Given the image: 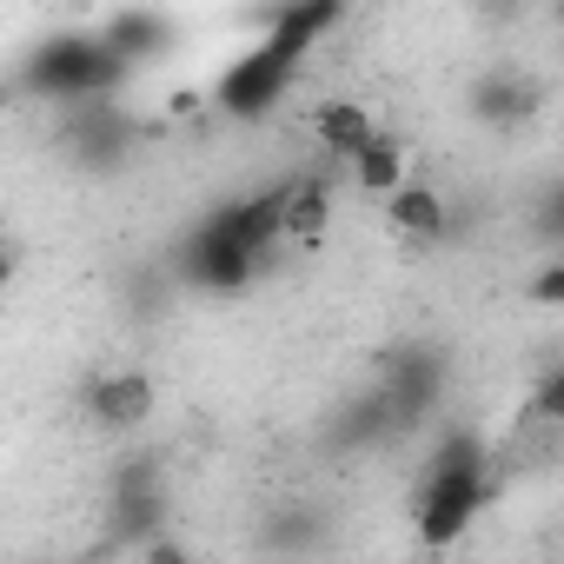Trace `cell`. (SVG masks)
I'll return each instance as SVG.
<instances>
[{
  "label": "cell",
  "instance_id": "12",
  "mask_svg": "<svg viewBox=\"0 0 564 564\" xmlns=\"http://www.w3.org/2000/svg\"><path fill=\"white\" fill-rule=\"evenodd\" d=\"M8 279H14V239L0 232V293H8Z\"/></svg>",
  "mask_w": 564,
  "mask_h": 564
},
{
  "label": "cell",
  "instance_id": "8",
  "mask_svg": "<svg viewBox=\"0 0 564 564\" xmlns=\"http://www.w3.org/2000/svg\"><path fill=\"white\" fill-rule=\"evenodd\" d=\"M386 219H392V232H399L405 246H432V239H445V226H452L445 199H438L425 180H399V186L386 193Z\"/></svg>",
  "mask_w": 564,
  "mask_h": 564
},
{
  "label": "cell",
  "instance_id": "5",
  "mask_svg": "<svg viewBox=\"0 0 564 564\" xmlns=\"http://www.w3.org/2000/svg\"><path fill=\"white\" fill-rule=\"evenodd\" d=\"M160 518H166V471H160V458H127L113 471V498H107L113 538L133 544V551H160V538H153Z\"/></svg>",
  "mask_w": 564,
  "mask_h": 564
},
{
  "label": "cell",
  "instance_id": "10",
  "mask_svg": "<svg viewBox=\"0 0 564 564\" xmlns=\"http://www.w3.org/2000/svg\"><path fill=\"white\" fill-rule=\"evenodd\" d=\"M346 173H352V186L359 193H392L399 180H405V140H392V133H372L352 160H346Z\"/></svg>",
  "mask_w": 564,
  "mask_h": 564
},
{
  "label": "cell",
  "instance_id": "11",
  "mask_svg": "<svg viewBox=\"0 0 564 564\" xmlns=\"http://www.w3.org/2000/svg\"><path fill=\"white\" fill-rule=\"evenodd\" d=\"M372 133H379V127H372V113H366V107H352V100L319 107V140H326V153H333V160H352Z\"/></svg>",
  "mask_w": 564,
  "mask_h": 564
},
{
  "label": "cell",
  "instance_id": "1",
  "mask_svg": "<svg viewBox=\"0 0 564 564\" xmlns=\"http://www.w3.org/2000/svg\"><path fill=\"white\" fill-rule=\"evenodd\" d=\"M352 0H279V8L265 14L259 41H246L219 80H213V107L239 127H259L265 113L286 107V94L300 87V67L313 61V47L346 21Z\"/></svg>",
  "mask_w": 564,
  "mask_h": 564
},
{
  "label": "cell",
  "instance_id": "4",
  "mask_svg": "<svg viewBox=\"0 0 564 564\" xmlns=\"http://www.w3.org/2000/svg\"><path fill=\"white\" fill-rule=\"evenodd\" d=\"M127 74H133V67L120 61V47H113L100 28H87V34H54V41H41V47L28 54V67H21L28 94H34V100H54V107L100 100V94H113Z\"/></svg>",
  "mask_w": 564,
  "mask_h": 564
},
{
  "label": "cell",
  "instance_id": "6",
  "mask_svg": "<svg viewBox=\"0 0 564 564\" xmlns=\"http://www.w3.org/2000/svg\"><path fill=\"white\" fill-rule=\"evenodd\" d=\"M379 399L392 405L399 432H412L419 419H432V405L445 399V352L432 346H399L379 372Z\"/></svg>",
  "mask_w": 564,
  "mask_h": 564
},
{
  "label": "cell",
  "instance_id": "3",
  "mask_svg": "<svg viewBox=\"0 0 564 564\" xmlns=\"http://www.w3.org/2000/svg\"><path fill=\"white\" fill-rule=\"evenodd\" d=\"M491 491H498L491 445L478 432H445L438 452L419 471V491H412V531H419V544H432V551L458 544L471 531V518L491 505Z\"/></svg>",
  "mask_w": 564,
  "mask_h": 564
},
{
  "label": "cell",
  "instance_id": "9",
  "mask_svg": "<svg viewBox=\"0 0 564 564\" xmlns=\"http://www.w3.org/2000/svg\"><path fill=\"white\" fill-rule=\"evenodd\" d=\"M538 100H544V87H531L524 74H491V80L471 87V113L491 120V127H518V120H531Z\"/></svg>",
  "mask_w": 564,
  "mask_h": 564
},
{
  "label": "cell",
  "instance_id": "7",
  "mask_svg": "<svg viewBox=\"0 0 564 564\" xmlns=\"http://www.w3.org/2000/svg\"><path fill=\"white\" fill-rule=\"evenodd\" d=\"M87 419H94L100 432H140V425L153 419V379L133 372V366L100 372V379L87 386Z\"/></svg>",
  "mask_w": 564,
  "mask_h": 564
},
{
  "label": "cell",
  "instance_id": "2",
  "mask_svg": "<svg viewBox=\"0 0 564 564\" xmlns=\"http://www.w3.org/2000/svg\"><path fill=\"white\" fill-rule=\"evenodd\" d=\"M279 193L286 180H272L259 193H239V199H219L173 252V279L193 293H239L252 279L286 252L279 239Z\"/></svg>",
  "mask_w": 564,
  "mask_h": 564
}]
</instances>
